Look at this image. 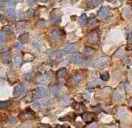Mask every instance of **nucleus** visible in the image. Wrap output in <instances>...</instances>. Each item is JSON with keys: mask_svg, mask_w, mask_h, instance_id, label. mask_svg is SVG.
Instances as JSON below:
<instances>
[{"mask_svg": "<svg viewBox=\"0 0 132 128\" xmlns=\"http://www.w3.org/2000/svg\"><path fill=\"white\" fill-rule=\"evenodd\" d=\"M3 20H4V15L1 14V22H3Z\"/></svg>", "mask_w": 132, "mask_h": 128, "instance_id": "48", "label": "nucleus"}, {"mask_svg": "<svg viewBox=\"0 0 132 128\" xmlns=\"http://www.w3.org/2000/svg\"><path fill=\"white\" fill-rule=\"evenodd\" d=\"M50 78H51V74H47V75H43V76H41L40 78L38 80V83H39V84H47V83H48V81L50 80Z\"/></svg>", "mask_w": 132, "mask_h": 128, "instance_id": "10", "label": "nucleus"}, {"mask_svg": "<svg viewBox=\"0 0 132 128\" xmlns=\"http://www.w3.org/2000/svg\"><path fill=\"white\" fill-rule=\"evenodd\" d=\"M81 117H82V119L86 123L89 124L93 121V119H94V117H93V115L89 112H84L82 115H81Z\"/></svg>", "mask_w": 132, "mask_h": 128, "instance_id": "8", "label": "nucleus"}, {"mask_svg": "<svg viewBox=\"0 0 132 128\" xmlns=\"http://www.w3.org/2000/svg\"><path fill=\"white\" fill-rule=\"evenodd\" d=\"M32 45H33L34 47H36L37 49H40L41 47H42V45H41V43L39 42V41H34L33 42H32Z\"/></svg>", "mask_w": 132, "mask_h": 128, "instance_id": "29", "label": "nucleus"}, {"mask_svg": "<svg viewBox=\"0 0 132 128\" xmlns=\"http://www.w3.org/2000/svg\"><path fill=\"white\" fill-rule=\"evenodd\" d=\"M105 128H115L114 126H106V127H105Z\"/></svg>", "mask_w": 132, "mask_h": 128, "instance_id": "50", "label": "nucleus"}, {"mask_svg": "<svg viewBox=\"0 0 132 128\" xmlns=\"http://www.w3.org/2000/svg\"><path fill=\"white\" fill-rule=\"evenodd\" d=\"M70 102V97L69 96H64L62 99V105L65 106L67 105L68 103Z\"/></svg>", "mask_w": 132, "mask_h": 128, "instance_id": "27", "label": "nucleus"}, {"mask_svg": "<svg viewBox=\"0 0 132 128\" xmlns=\"http://www.w3.org/2000/svg\"><path fill=\"white\" fill-rule=\"evenodd\" d=\"M60 21H61V15H59V14H53L51 16V23L53 24L58 23Z\"/></svg>", "mask_w": 132, "mask_h": 128, "instance_id": "16", "label": "nucleus"}, {"mask_svg": "<svg viewBox=\"0 0 132 128\" xmlns=\"http://www.w3.org/2000/svg\"><path fill=\"white\" fill-rule=\"evenodd\" d=\"M14 63H15V65H20L21 63H22V56H16L15 58H14Z\"/></svg>", "mask_w": 132, "mask_h": 128, "instance_id": "32", "label": "nucleus"}, {"mask_svg": "<svg viewBox=\"0 0 132 128\" xmlns=\"http://www.w3.org/2000/svg\"><path fill=\"white\" fill-rule=\"evenodd\" d=\"M113 99L115 101H121L123 99V93L121 91H116L113 95Z\"/></svg>", "mask_w": 132, "mask_h": 128, "instance_id": "14", "label": "nucleus"}, {"mask_svg": "<svg viewBox=\"0 0 132 128\" xmlns=\"http://www.w3.org/2000/svg\"><path fill=\"white\" fill-rule=\"evenodd\" d=\"M93 111H94L96 114H98V113L100 112V107H99V106H95V107H93Z\"/></svg>", "mask_w": 132, "mask_h": 128, "instance_id": "37", "label": "nucleus"}, {"mask_svg": "<svg viewBox=\"0 0 132 128\" xmlns=\"http://www.w3.org/2000/svg\"><path fill=\"white\" fill-rule=\"evenodd\" d=\"M49 102H50V99H48V98H46V99H41V103H42L43 105H47Z\"/></svg>", "mask_w": 132, "mask_h": 128, "instance_id": "36", "label": "nucleus"}, {"mask_svg": "<svg viewBox=\"0 0 132 128\" xmlns=\"http://www.w3.org/2000/svg\"><path fill=\"white\" fill-rule=\"evenodd\" d=\"M98 14L100 17H102V18H104V19L107 18L108 16L110 15V10L108 9L107 7H102V8L99 10Z\"/></svg>", "mask_w": 132, "mask_h": 128, "instance_id": "9", "label": "nucleus"}, {"mask_svg": "<svg viewBox=\"0 0 132 128\" xmlns=\"http://www.w3.org/2000/svg\"><path fill=\"white\" fill-rule=\"evenodd\" d=\"M0 107H1V108H9L10 102L9 101H1L0 102Z\"/></svg>", "mask_w": 132, "mask_h": 128, "instance_id": "21", "label": "nucleus"}, {"mask_svg": "<svg viewBox=\"0 0 132 128\" xmlns=\"http://www.w3.org/2000/svg\"><path fill=\"white\" fill-rule=\"evenodd\" d=\"M32 108L35 110H40L41 105H40V103H38V102H34V103L32 104Z\"/></svg>", "mask_w": 132, "mask_h": 128, "instance_id": "30", "label": "nucleus"}, {"mask_svg": "<svg viewBox=\"0 0 132 128\" xmlns=\"http://www.w3.org/2000/svg\"><path fill=\"white\" fill-rule=\"evenodd\" d=\"M39 1H40V2H43V3H46L47 0H39Z\"/></svg>", "mask_w": 132, "mask_h": 128, "instance_id": "49", "label": "nucleus"}, {"mask_svg": "<svg viewBox=\"0 0 132 128\" xmlns=\"http://www.w3.org/2000/svg\"><path fill=\"white\" fill-rule=\"evenodd\" d=\"M82 79H83V76L81 74H74L72 77H70V83L72 84V85H77V84H79V83L82 81Z\"/></svg>", "mask_w": 132, "mask_h": 128, "instance_id": "6", "label": "nucleus"}, {"mask_svg": "<svg viewBox=\"0 0 132 128\" xmlns=\"http://www.w3.org/2000/svg\"><path fill=\"white\" fill-rule=\"evenodd\" d=\"M107 57L105 56H100V57H97L96 60L93 62V66L94 67H100L102 65H105L107 63Z\"/></svg>", "mask_w": 132, "mask_h": 128, "instance_id": "5", "label": "nucleus"}, {"mask_svg": "<svg viewBox=\"0 0 132 128\" xmlns=\"http://www.w3.org/2000/svg\"><path fill=\"white\" fill-rule=\"evenodd\" d=\"M59 92V88L58 86H54L53 88H51V90H50V93L53 95H55L57 94Z\"/></svg>", "mask_w": 132, "mask_h": 128, "instance_id": "26", "label": "nucleus"}, {"mask_svg": "<svg viewBox=\"0 0 132 128\" xmlns=\"http://www.w3.org/2000/svg\"><path fill=\"white\" fill-rule=\"evenodd\" d=\"M7 2H8V4H10V5H15L16 3H17V0H8Z\"/></svg>", "mask_w": 132, "mask_h": 128, "instance_id": "42", "label": "nucleus"}, {"mask_svg": "<svg viewBox=\"0 0 132 128\" xmlns=\"http://www.w3.org/2000/svg\"><path fill=\"white\" fill-rule=\"evenodd\" d=\"M18 17H19V19H23V18H24L23 13H20V14H19V15H18Z\"/></svg>", "mask_w": 132, "mask_h": 128, "instance_id": "46", "label": "nucleus"}, {"mask_svg": "<svg viewBox=\"0 0 132 128\" xmlns=\"http://www.w3.org/2000/svg\"><path fill=\"white\" fill-rule=\"evenodd\" d=\"M88 42L93 43V44H96L99 41V34L96 31H92L89 34H88Z\"/></svg>", "mask_w": 132, "mask_h": 128, "instance_id": "4", "label": "nucleus"}, {"mask_svg": "<svg viewBox=\"0 0 132 128\" xmlns=\"http://www.w3.org/2000/svg\"><path fill=\"white\" fill-rule=\"evenodd\" d=\"M128 41L130 43H132V32H130L129 34V36H128Z\"/></svg>", "mask_w": 132, "mask_h": 128, "instance_id": "41", "label": "nucleus"}, {"mask_svg": "<svg viewBox=\"0 0 132 128\" xmlns=\"http://www.w3.org/2000/svg\"><path fill=\"white\" fill-rule=\"evenodd\" d=\"M87 128H97V125L96 124H91V125H89V126H87Z\"/></svg>", "mask_w": 132, "mask_h": 128, "instance_id": "44", "label": "nucleus"}, {"mask_svg": "<svg viewBox=\"0 0 132 128\" xmlns=\"http://www.w3.org/2000/svg\"><path fill=\"white\" fill-rule=\"evenodd\" d=\"M96 23H97V22H96V19L95 18V17H92L90 18L89 22H88V24H89V26H91V27H94L95 25H96Z\"/></svg>", "mask_w": 132, "mask_h": 128, "instance_id": "25", "label": "nucleus"}, {"mask_svg": "<svg viewBox=\"0 0 132 128\" xmlns=\"http://www.w3.org/2000/svg\"><path fill=\"white\" fill-rule=\"evenodd\" d=\"M5 32H1V34H0V41L1 42H4L5 41Z\"/></svg>", "mask_w": 132, "mask_h": 128, "instance_id": "39", "label": "nucleus"}, {"mask_svg": "<svg viewBox=\"0 0 132 128\" xmlns=\"http://www.w3.org/2000/svg\"><path fill=\"white\" fill-rule=\"evenodd\" d=\"M69 60L71 63L74 64V65H79L83 62V56L80 53H75L70 56Z\"/></svg>", "mask_w": 132, "mask_h": 128, "instance_id": "2", "label": "nucleus"}, {"mask_svg": "<svg viewBox=\"0 0 132 128\" xmlns=\"http://www.w3.org/2000/svg\"><path fill=\"white\" fill-rule=\"evenodd\" d=\"M84 51H85V54L87 55V56H92V55L95 53L94 48H92V47H85Z\"/></svg>", "mask_w": 132, "mask_h": 128, "instance_id": "18", "label": "nucleus"}, {"mask_svg": "<svg viewBox=\"0 0 132 128\" xmlns=\"http://www.w3.org/2000/svg\"><path fill=\"white\" fill-rule=\"evenodd\" d=\"M17 28H18V30H22V31H23V30L27 29L28 25H27V23H23V22H21V23H17Z\"/></svg>", "mask_w": 132, "mask_h": 128, "instance_id": "19", "label": "nucleus"}, {"mask_svg": "<svg viewBox=\"0 0 132 128\" xmlns=\"http://www.w3.org/2000/svg\"><path fill=\"white\" fill-rule=\"evenodd\" d=\"M118 115H119V117H120L121 119H125L128 116V112L125 108H121L118 111Z\"/></svg>", "mask_w": 132, "mask_h": 128, "instance_id": "13", "label": "nucleus"}, {"mask_svg": "<svg viewBox=\"0 0 132 128\" xmlns=\"http://www.w3.org/2000/svg\"><path fill=\"white\" fill-rule=\"evenodd\" d=\"M25 117L29 119H33L34 118V113L32 112L30 109H27L26 110V116Z\"/></svg>", "mask_w": 132, "mask_h": 128, "instance_id": "22", "label": "nucleus"}, {"mask_svg": "<svg viewBox=\"0 0 132 128\" xmlns=\"http://www.w3.org/2000/svg\"><path fill=\"white\" fill-rule=\"evenodd\" d=\"M34 14H35V11H34L33 9H30L27 12V17L28 18H31V17H33Z\"/></svg>", "mask_w": 132, "mask_h": 128, "instance_id": "34", "label": "nucleus"}, {"mask_svg": "<svg viewBox=\"0 0 132 128\" xmlns=\"http://www.w3.org/2000/svg\"><path fill=\"white\" fill-rule=\"evenodd\" d=\"M7 122H8V124H10V125H14V124L17 123V118H15V117H11L7 119Z\"/></svg>", "mask_w": 132, "mask_h": 128, "instance_id": "28", "label": "nucleus"}, {"mask_svg": "<svg viewBox=\"0 0 132 128\" xmlns=\"http://www.w3.org/2000/svg\"><path fill=\"white\" fill-rule=\"evenodd\" d=\"M60 128H65V126H60Z\"/></svg>", "mask_w": 132, "mask_h": 128, "instance_id": "51", "label": "nucleus"}, {"mask_svg": "<svg viewBox=\"0 0 132 128\" xmlns=\"http://www.w3.org/2000/svg\"><path fill=\"white\" fill-rule=\"evenodd\" d=\"M22 43H19V44H16V45H14V47L15 48H17V49H21L22 48V45H21Z\"/></svg>", "mask_w": 132, "mask_h": 128, "instance_id": "45", "label": "nucleus"}, {"mask_svg": "<svg viewBox=\"0 0 132 128\" xmlns=\"http://www.w3.org/2000/svg\"><path fill=\"white\" fill-rule=\"evenodd\" d=\"M2 59L4 62H6V63L10 62L11 61V55L9 52H4L2 54Z\"/></svg>", "mask_w": 132, "mask_h": 128, "instance_id": "15", "label": "nucleus"}, {"mask_svg": "<svg viewBox=\"0 0 132 128\" xmlns=\"http://www.w3.org/2000/svg\"><path fill=\"white\" fill-rule=\"evenodd\" d=\"M28 87L25 85L24 83H20L18 85H16L15 87L14 88V91H13V94H14V97H18L21 96L22 94L25 93L26 90H27Z\"/></svg>", "mask_w": 132, "mask_h": 128, "instance_id": "1", "label": "nucleus"}, {"mask_svg": "<svg viewBox=\"0 0 132 128\" xmlns=\"http://www.w3.org/2000/svg\"><path fill=\"white\" fill-rule=\"evenodd\" d=\"M38 128H52V127H51V126L47 125V124H40V125L38 126Z\"/></svg>", "mask_w": 132, "mask_h": 128, "instance_id": "38", "label": "nucleus"}, {"mask_svg": "<svg viewBox=\"0 0 132 128\" xmlns=\"http://www.w3.org/2000/svg\"><path fill=\"white\" fill-rule=\"evenodd\" d=\"M6 13L8 14H10V15H14V8H11V7H9V8H6Z\"/></svg>", "mask_w": 132, "mask_h": 128, "instance_id": "35", "label": "nucleus"}, {"mask_svg": "<svg viewBox=\"0 0 132 128\" xmlns=\"http://www.w3.org/2000/svg\"><path fill=\"white\" fill-rule=\"evenodd\" d=\"M75 48V44H73V43H70V44H68L66 47H64L62 49V51L63 52V54H66V53H70L71 51H72V50Z\"/></svg>", "mask_w": 132, "mask_h": 128, "instance_id": "11", "label": "nucleus"}, {"mask_svg": "<svg viewBox=\"0 0 132 128\" xmlns=\"http://www.w3.org/2000/svg\"><path fill=\"white\" fill-rule=\"evenodd\" d=\"M18 40H19V41H20V43H22V44H25V43H27L28 41H29V34L28 33L21 34L20 36H19Z\"/></svg>", "mask_w": 132, "mask_h": 128, "instance_id": "12", "label": "nucleus"}, {"mask_svg": "<svg viewBox=\"0 0 132 128\" xmlns=\"http://www.w3.org/2000/svg\"><path fill=\"white\" fill-rule=\"evenodd\" d=\"M109 74L108 72H103L102 74H100V79L101 80H103V81H108L109 80Z\"/></svg>", "mask_w": 132, "mask_h": 128, "instance_id": "20", "label": "nucleus"}, {"mask_svg": "<svg viewBox=\"0 0 132 128\" xmlns=\"http://www.w3.org/2000/svg\"><path fill=\"white\" fill-rule=\"evenodd\" d=\"M46 26H47V24H46L45 21H44V20H39L38 22V27L44 28V27H46Z\"/></svg>", "mask_w": 132, "mask_h": 128, "instance_id": "31", "label": "nucleus"}, {"mask_svg": "<svg viewBox=\"0 0 132 128\" xmlns=\"http://www.w3.org/2000/svg\"><path fill=\"white\" fill-rule=\"evenodd\" d=\"M123 14L126 16V17H130V14H131V10H130V7H125L124 10H123Z\"/></svg>", "mask_w": 132, "mask_h": 128, "instance_id": "23", "label": "nucleus"}, {"mask_svg": "<svg viewBox=\"0 0 132 128\" xmlns=\"http://www.w3.org/2000/svg\"><path fill=\"white\" fill-rule=\"evenodd\" d=\"M31 76H32V74H31V73H29V74H25V78L27 79V80H29V79L31 78Z\"/></svg>", "mask_w": 132, "mask_h": 128, "instance_id": "43", "label": "nucleus"}, {"mask_svg": "<svg viewBox=\"0 0 132 128\" xmlns=\"http://www.w3.org/2000/svg\"><path fill=\"white\" fill-rule=\"evenodd\" d=\"M66 74H67L66 68H61L60 70H58V72H57V76L60 77V78H63Z\"/></svg>", "mask_w": 132, "mask_h": 128, "instance_id": "17", "label": "nucleus"}, {"mask_svg": "<svg viewBox=\"0 0 132 128\" xmlns=\"http://www.w3.org/2000/svg\"><path fill=\"white\" fill-rule=\"evenodd\" d=\"M37 98H43L47 94V90L45 87H38L35 91Z\"/></svg>", "mask_w": 132, "mask_h": 128, "instance_id": "7", "label": "nucleus"}, {"mask_svg": "<svg viewBox=\"0 0 132 128\" xmlns=\"http://www.w3.org/2000/svg\"><path fill=\"white\" fill-rule=\"evenodd\" d=\"M65 37V32L63 31H60V30L54 29L52 31L51 34H50V38L52 41H56L59 39L64 38Z\"/></svg>", "mask_w": 132, "mask_h": 128, "instance_id": "3", "label": "nucleus"}, {"mask_svg": "<svg viewBox=\"0 0 132 128\" xmlns=\"http://www.w3.org/2000/svg\"><path fill=\"white\" fill-rule=\"evenodd\" d=\"M124 56V50H123L122 48H119L116 53L114 54V56H115V57H121V56Z\"/></svg>", "mask_w": 132, "mask_h": 128, "instance_id": "24", "label": "nucleus"}, {"mask_svg": "<svg viewBox=\"0 0 132 128\" xmlns=\"http://www.w3.org/2000/svg\"><path fill=\"white\" fill-rule=\"evenodd\" d=\"M28 3H29V5H33V4L36 3V0H29Z\"/></svg>", "mask_w": 132, "mask_h": 128, "instance_id": "47", "label": "nucleus"}, {"mask_svg": "<svg viewBox=\"0 0 132 128\" xmlns=\"http://www.w3.org/2000/svg\"><path fill=\"white\" fill-rule=\"evenodd\" d=\"M83 98L86 101H89V94L88 93H84L83 94Z\"/></svg>", "mask_w": 132, "mask_h": 128, "instance_id": "40", "label": "nucleus"}, {"mask_svg": "<svg viewBox=\"0 0 132 128\" xmlns=\"http://www.w3.org/2000/svg\"><path fill=\"white\" fill-rule=\"evenodd\" d=\"M87 22V15L86 14H82V15L79 17V23H81V24H83L84 23H86Z\"/></svg>", "mask_w": 132, "mask_h": 128, "instance_id": "33", "label": "nucleus"}]
</instances>
